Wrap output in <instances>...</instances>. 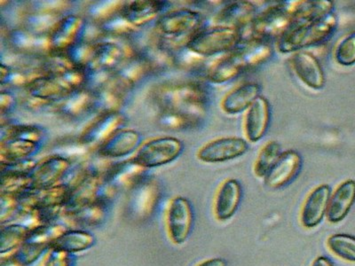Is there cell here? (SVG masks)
Listing matches in <instances>:
<instances>
[{
  "instance_id": "cell-1",
  "label": "cell",
  "mask_w": 355,
  "mask_h": 266,
  "mask_svg": "<svg viewBox=\"0 0 355 266\" xmlns=\"http://www.w3.org/2000/svg\"><path fill=\"white\" fill-rule=\"evenodd\" d=\"M151 98L159 111H168L202 123L207 112L210 94L198 81L167 82L153 88Z\"/></svg>"
},
{
  "instance_id": "cell-2",
  "label": "cell",
  "mask_w": 355,
  "mask_h": 266,
  "mask_svg": "<svg viewBox=\"0 0 355 266\" xmlns=\"http://www.w3.org/2000/svg\"><path fill=\"white\" fill-rule=\"evenodd\" d=\"M272 44L248 37L236 48L223 55L209 66L206 78L211 83L221 85L233 81L243 73L264 64L272 58Z\"/></svg>"
},
{
  "instance_id": "cell-3",
  "label": "cell",
  "mask_w": 355,
  "mask_h": 266,
  "mask_svg": "<svg viewBox=\"0 0 355 266\" xmlns=\"http://www.w3.org/2000/svg\"><path fill=\"white\" fill-rule=\"evenodd\" d=\"M205 18L201 12L189 8H180L164 12L155 21V33L171 46L187 43L196 33L204 28Z\"/></svg>"
},
{
  "instance_id": "cell-4",
  "label": "cell",
  "mask_w": 355,
  "mask_h": 266,
  "mask_svg": "<svg viewBox=\"0 0 355 266\" xmlns=\"http://www.w3.org/2000/svg\"><path fill=\"white\" fill-rule=\"evenodd\" d=\"M290 2H278L258 12L250 24V37L271 43L278 42L297 27Z\"/></svg>"
},
{
  "instance_id": "cell-5",
  "label": "cell",
  "mask_w": 355,
  "mask_h": 266,
  "mask_svg": "<svg viewBox=\"0 0 355 266\" xmlns=\"http://www.w3.org/2000/svg\"><path fill=\"white\" fill-rule=\"evenodd\" d=\"M337 26L334 12L320 20L299 25L278 41V50L283 53H294L319 46L331 39Z\"/></svg>"
},
{
  "instance_id": "cell-6",
  "label": "cell",
  "mask_w": 355,
  "mask_h": 266,
  "mask_svg": "<svg viewBox=\"0 0 355 266\" xmlns=\"http://www.w3.org/2000/svg\"><path fill=\"white\" fill-rule=\"evenodd\" d=\"M243 30L218 26L202 28L187 43L185 48L202 58L226 55L243 40Z\"/></svg>"
},
{
  "instance_id": "cell-7",
  "label": "cell",
  "mask_w": 355,
  "mask_h": 266,
  "mask_svg": "<svg viewBox=\"0 0 355 266\" xmlns=\"http://www.w3.org/2000/svg\"><path fill=\"white\" fill-rule=\"evenodd\" d=\"M184 148L180 139L163 136L142 143L132 159L146 170L154 169L177 160L182 155Z\"/></svg>"
},
{
  "instance_id": "cell-8",
  "label": "cell",
  "mask_w": 355,
  "mask_h": 266,
  "mask_svg": "<svg viewBox=\"0 0 355 266\" xmlns=\"http://www.w3.org/2000/svg\"><path fill=\"white\" fill-rule=\"evenodd\" d=\"M166 224L168 237L175 245H182L189 238L194 224V211L189 200L176 196L168 205Z\"/></svg>"
},
{
  "instance_id": "cell-9",
  "label": "cell",
  "mask_w": 355,
  "mask_h": 266,
  "mask_svg": "<svg viewBox=\"0 0 355 266\" xmlns=\"http://www.w3.org/2000/svg\"><path fill=\"white\" fill-rule=\"evenodd\" d=\"M87 24L77 15H65L51 28L49 37V53H66L85 39Z\"/></svg>"
},
{
  "instance_id": "cell-10",
  "label": "cell",
  "mask_w": 355,
  "mask_h": 266,
  "mask_svg": "<svg viewBox=\"0 0 355 266\" xmlns=\"http://www.w3.org/2000/svg\"><path fill=\"white\" fill-rule=\"evenodd\" d=\"M246 139L227 136L207 142L196 152V157L205 163H226L243 157L249 150Z\"/></svg>"
},
{
  "instance_id": "cell-11",
  "label": "cell",
  "mask_w": 355,
  "mask_h": 266,
  "mask_svg": "<svg viewBox=\"0 0 355 266\" xmlns=\"http://www.w3.org/2000/svg\"><path fill=\"white\" fill-rule=\"evenodd\" d=\"M71 169V160L61 154L51 155L37 161L31 172L33 189H46L59 185Z\"/></svg>"
},
{
  "instance_id": "cell-12",
  "label": "cell",
  "mask_w": 355,
  "mask_h": 266,
  "mask_svg": "<svg viewBox=\"0 0 355 266\" xmlns=\"http://www.w3.org/2000/svg\"><path fill=\"white\" fill-rule=\"evenodd\" d=\"M128 57L121 44L111 41L94 43L87 71L90 75L114 74Z\"/></svg>"
},
{
  "instance_id": "cell-13",
  "label": "cell",
  "mask_w": 355,
  "mask_h": 266,
  "mask_svg": "<svg viewBox=\"0 0 355 266\" xmlns=\"http://www.w3.org/2000/svg\"><path fill=\"white\" fill-rule=\"evenodd\" d=\"M125 116L120 111L103 112L92 121L79 137V142L84 145H97L103 144L113 133L123 128Z\"/></svg>"
},
{
  "instance_id": "cell-14",
  "label": "cell",
  "mask_w": 355,
  "mask_h": 266,
  "mask_svg": "<svg viewBox=\"0 0 355 266\" xmlns=\"http://www.w3.org/2000/svg\"><path fill=\"white\" fill-rule=\"evenodd\" d=\"M28 96L41 103H58L72 91L59 76L40 74L24 87Z\"/></svg>"
},
{
  "instance_id": "cell-15",
  "label": "cell",
  "mask_w": 355,
  "mask_h": 266,
  "mask_svg": "<svg viewBox=\"0 0 355 266\" xmlns=\"http://www.w3.org/2000/svg\"><path fill=\"white\" fill-rule=\"evenodd\" d=\"M147 170L139 166L135 161L131 159L119 161L111 164L103 172V182L114 192L119 190L130 191L146 177Z\"/></svg>"
},
{
  "instance_id": "cell-16",
  "label": "cell",
  "mask_w": 355,
  "mask_h": 266,
  "mask_svg": "<svg viewBox=\"0 0 355 266\" xmlns=\"http://www.w3.org/2000/svg\"><path fill=\"white\" fill-rule=\"evenodd\" d=\"M291 69L297 78L313 90H322L326 83L324 71L322 63L313 53L299 51L290 58Z\"/></svg>"
},
{
  "instance_id": "cell-17",
  "label": "cell",
  "mask_w": 355,
  "mask_h": 266,
  "mask_svg": "<svg viewBox=\"0 0 355 266\" xmlns=\"http://www.w3.org/2000/svg\"><path fill=\"white\" fill-rule=\"evenodd\" d=\"M302 163V157L299 152L284 151L264 177L265 185L272 190L285 188L299 175Z\"/></svg>"
},
{
  "instance_id": "cell-18",
  "label": "cell",
  "mask_w": 355,
  "mask_h": 266,
  "mask_svg": "<svg viewBox=\"0 0 355 266\" xmlns=\"http://www.w3.org/2000/svg\"><path fill=\"white\" fill-rule=\"evenodd\" d=\"M141 133L135 130L122 128L113 133L103 144L97 148L100 157L107 159H120L136 153L141 147Z\"/></svg>"
},
{
  "instance_id": "cell-19",
  "label": "cell",
  "mask_w": 355,
  "mask_h": 266,
  "mask_svg": "<svg viewBox=\"0 0 355 266\" xmlns=\"http://www.w3.org/2000/svg\"><path fill=\"white\" fill-rule=\"evenodd\" d=\"M271 106L268 99L261 96L247 109L243 118V132L246 141L257 143L261 141L270 125Z\"/></svg>"
},
{
  "instance_id": "cell-20",
  "label": "cell",
  "mask_w": 355,
  "mask_h": 266,
  "mask_svg": "<svg viewBox=\"0 0 355 266\" xmlns=\"http://www.w3.org/2000/svg\"><path fill=\"white\" fill-rule=\"evenodd\" d=\"M331 194V186L327 184L316 186L309 193L301 209L300 221L304 227L312 229L322 223L327 214Z\"/></svg>"
},
{
  "instance_id": "cell-21",
  "label": "cell",
  "mask_w": 355,
  "mask_h": 266,
  "mask_svg": "<svg viewBox=\"0 0 355 266\" xmlns=\"http://www.w3.org/2000/svg\"><path fill=\"white\" fill-rule=\"evenodd\" d=\"M169 2L159 0H139L120 6L119 12L133 28L146 26L164 14Z\"/></svg>"
},
{
  "instance_id": "cell-22",
  "label": "cell",
  "mask_w": 355,
  "mask_h": 266,
  "mask_svg": "<svg viewBox=\"0 0 355 266\" xmlns=\"http://www.w3.org/2000/svg\"><path fill=\"white\" fill-rule=\"evenodd\" d=\"M129 192L131 194L129 202L132 213L142 218L150 216L161 196L159 186L155 180L146 177Z\"/></svg>"
},
{
  "instance_id": "cell-23",
  "label": "cell",
  "mask_w": 355,
  "mask_h": 266,
  "mask_svg": "<svg viewBox=\"0 0 355 266\" xmlns=\"http://www.w3.org/2000/svg\"><path fill=\"white\" fill-rule=\"evenodd\" d=\"M243 188L239 180L228 179L221 183L214 201V214L218 221L230 220L239 210Z\"/></svg>"
},
{
  "instance_id": "cell-24",
  "label": "cell",
  "mask_w": 355,
  "mask_h": 266,
  "mask_svg": "<svg viewBox=\"0 0 355 266\" xmlns=\"http://www.w3.org/2000/svg\"><path fill=\"white\" fill-rule=\"evenodd\" d=\"M261 87L255 82H244L225 94L220 107L227 115H237L246 112L253 103L261 96Z\"/></svg>"
},
{
  "instance_id": "cell-25",
  "label": "cell",
  "mask_w": 355,
  "mask_h": 266,
  "mask_svg": "<svg viewBox=\"0 0 355 266\" xmlns=\"http://www.w3.org/2000/svg\"><path fill=\"white\" fill-rule=\"evenodd\" d=\"M257 14V6L252 2L234 1L228 3L218 12L214 21L218 26L243 30L250 26Z\"/></svg>"
},
{
  "instance_id": "cell-26",
  "label": "cell",
  "mask_w": 355,
  "mask_h": 266,
  "mask_svg": "<svg viewBox=\"0 0 355 266\" xmlns=\"http://www.w3.org/2000/svg\"><path fill=\"white\" fill-rule=\"evenodd\" d=\"M355 202V180L347 179L342 182L331 194L327 211L329 223L338 224L343 221L349 213Z\"/></svg>"
},
{
  "instance_id": "cell-27",
  "label": "cell",
  "mask_w": 355,
  "mask_h": 266,
  "mask_svg": "<svg viewBox=\"0 0 355 266\" xmlns=\"http://www.w3.org/2000/svg\"><path fill=\"white\" fill-rule=\"evenodd\" d=\"M42 148V144L21 139H1L0 159L1 166H8L33 160Z\"/></svg>"
},
{
  "instance_id": "cell-28",
  "label": "cell",
  "mask_w": 355,
  "mask_h": 266,
  "mask_svg": "<svg viewBox=\"0 0 355 266\" xmlns=\"http://www.w3.org/2000/svg\"><path fill=\"white\" fill-rule=\"evenodd\" d=\"M58 111L69 118H78L95 112V96L93 89L83 88L73 91L60 101Z\"/></svg>"
},
{
  "instance_id": "cell-29",
  "label": "cell",
  "mask_w": 355,
  "mask_h": 266,
  "mask_svg": "<svg viewBox=\"0 0 355 266\" xmlns=\"http://www.w3.org/2000/svg\"><path fill=\"white\" fill-rule=\"evenodd\" d=\"M96 239L93 233L82 229H65L50 244V249L74 255L93 248Z\"/></svg>"
},
{
  "instance_id": "cell-30",
  "label": "cell",
  "mask_w": 355,
  "mask_h": 266,
  "mask_svg": "<svg viewBox=\"0 0 355 266\" xmlns=\"http://www.w3.org/2000/svg\"><path fill=\"white\" fill-rule=\"evenodd\" d=\"M291 8L299 26L332 14L335 4L331 0H300L291 2Z\"/></svg>"
},
{
  "instance_id": "cell-31",
  "label": "cell",
  "mask_w": 355,
  "mask_h": 266,
  "mask_svg": "<svg viewBox=\"0 0 355 266\" xmlns=\"http://www.w3.org/2000/svg\"><path fill=\"white\" fill-rule=\"evenodd\" d=\"M12 47L27 53H46L49 55L50 47L49 37L43 39L39 34L28 30H12L9 35Z\"/></svg>"
},
{
  "instance_id": "cell-32",
  "label": "cell",
  "mask_w": 355,
  "mask_h": 266,
  "mask_svg": "<svg viewBox=\"0 0 355 266\" xmlns=\"http://www.w3.org/2000/svg\"><path fill=\"white\" fill-rule=\"evenodd\" d=\"M33 227L22 224H1L0 233V253L1 255L15 252L31 238Z\"/></svg>"
},
{
  "instance_id": "cell-33",
  "label": "cell",
  "mask_w": 355,
  "mask_h": 266,
  "mask_svg": "<svg viewBox=\"0 0 355 266\" xmlns=\"http://www.w3.org/2000/svg\"><path fill=\"white\" fill-rule=\"evenodd\" d=\"M283 153L280 143L269 141L259 150L253 164V173L257 177L264 179Z\"/></svg>"
},
{
  "instance_id": "cell-34",
  "label": "cell",
  "mask_w": 355,
  "mask_h": 266,
  "mask_svg": "<svg viewBox=\"0 0 355 266\" xmlns=\"http://www.w3.org/2000/svg\"><path fill=\"white\" fill-rule=\"evenodd\" d=\"M49 249V243L40 240L30 239L12 252L9 258L20 266H30L39 260Z\"/></svg>"
},
{
  "instance_id": "cell-35",
  "label": "cell",
  "mask_w": 355,
  "mask_h": 266,
  "mask_svg": "<svg viewBox=\"0 0 355 266\" xmlns=\"http://www.w3.org/2000/svg\"><path fill=\"white\" fill-rule=\"evenodd\" d=\"M21 139L25 141L43 144L44 139V130L36 125L28 123H14L2 126L1 139Z\"/></svg>"
},
{
  "instance_id": "cell-36",
  "label": "cell",
  "mask_w": 355,
  "mask_h": 266,
  "mask_svg": "<svg viewBox=\"0 0 355 266\" xmlns=\"http://www.w3.org/2000/svg\"><path fill=\"white\" fill-rule=\"evenodd\" d=\"M328 248L338 258L355 263V237L349 234L337 233L329 236Z\"/></svg>"
},
{
  "instance_id": "cell-37",
  "label": "cell",
  "mask_w": 355,
  "mask_h": 266,
  "mask_svg": "<svg viewBox=\"0 0 355 266\" xmlns=\"http://www.w3.org/2000/svg\"><path fill=\"white\" fill-rule=\"evenodd\" d=\"M334 58L341 66L355 64V31L345 35L338 41L335 47Z\"/></svg>"
},
{
  "instance_id": "cell-38",
  "label": "cell",
  "mask_w": 355,
  "mask_h": 266,
  "mask_svg": "<svg viewBox=\"0 0 355 266\" xmlns=\"http://www.w3.org/2000/svg\"><path fill=\"white\" fill-rule=\"evenodd\" d=\"M44 266H74V256L62 250L50 249L46 252Z\"/></svg>"
},
{
  "instance_id": "cell-39",
  "label": "cell",
  "mask_w": 355,
  "mask_h": 266,
  "mask_svg": "<svg viewBox=\"0 0 355 266\" xmlns=\"http://www.w3.org/2000/svg\"><path fill=\"white\" fill-rule=\"evenodd\" d=\"M17 105V100L10 91L2 90L0 95V110L1 116L8 115Z\"/></svg>"
},
{
  "instance_id": "cell-40",
  "label": "cell",
  "mask_w": 355,
  "mask_h": 266,
  "mask_svg": "<svg viewBox=\"0 0 355 266\" xmlns=\"http://www.w3.org/2000/svg\"><path fill=\"white\" fill-rule=\"evenodd\" d=\"M196 266H227V263L224 258H214L206 259Z\"/></svg>"
},
{
  "instance_id": "cell-41",
  "label": "cell",
  "mask_w": 355,
  "mask_h": 266,
  "mask_svg": "<svg viewBox=\"0 0 355 266\" xmlns=\"http://www.w3.org/2000/svg\"><path fill=\"white\" fill-rule=\"evenodd\" d=\"M1 85H8L9 79L11 78L12 74V68L8 65L4 64V63H1Z\"/></svg>"
},
{
  "instance_id": "cell-42",
  "label": "cell",
  "mask_w": 355,
  "mask_h": 266,
  "mask_svg": "<svg viewBox=\"0 0 355 266\" xmlns=\"http://www.w3.org/2000/svg\"><path fill=\"white\" fill-rule=\"evenodd\" d=\"M311 266H334V264L326 256H318Z\"/></svg>"
}]
</instances>
